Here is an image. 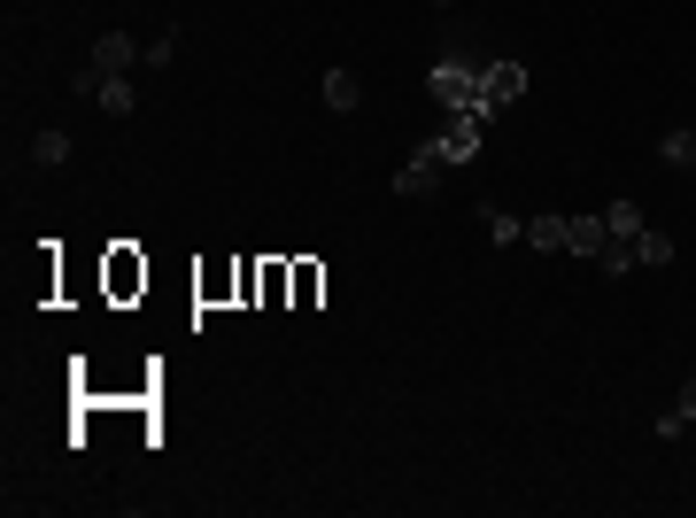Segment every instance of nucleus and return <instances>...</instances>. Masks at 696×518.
Returning <instances> with one entry per match:
<instances>
[{"label": "nucleus", "instance_id": "nucleus-16", "mask_svg": "<svg viewBox=\"0 0 696 518\" xmlns=\"http://www.w3.org/2000/svg\"><path fill=\"white\" fill-rule=\"evenodd\" d=\"M171 54H178V31H163V39H148V54H140V62H148V70H163Z\"/></svg>", "mask_w": 696, "mask_h": 518}, {"label": "nucleus", "instance_id": "nucleus-14", "mask_svg": "<svg viewBox=\"0 0 696 518\" xmlns=\"http://www.w3.org/2000/svg\"><path fill=\"white\" fill-rule=\"evenodd\" d=\"M596 263H604L612 279H627V271H635L643 256H635V240H604V256H596Z\"/></svg>", "mask_w": 696, "mask_h": 518}, {"label": "nucleus", "instance_id": "nucleus-12", "mask_svg": "<svg viewBox=\"0 0 696 518\" xmlns=\"http://www.w3.org/2000/svg\"><path fill=\"white\" fill-rule=\"evenodd\" d=\"M109 117H132V78H101V93H93Z\"/></svg>", "mask_w": 696, "mask_h": 518}, {"label": "nucleus", "instance_id": "nucleus-6", "mask_svg": "<svg viewBox=\"0 0 696 518\" xmlns=\"http://www.w3.org/2000/svg\"><path fill=\"white\" fill-rule=\"evenodd\" d=\"M565 240H573V225H565V217H526V248H541V256H565Z\"/></svg>", "mask_w": 696, "mask_h": 518}, {"label": "nucleus", "instance_id": "nucleus-8", "mask_svg": "<svg viewBox=\"0 0 696 518\" xmlns=\"http://www.w3.org/2000/svg\"><path fill=\"white\" fill-rule=\"evenodd\" d=\"M565 225H573V240H565L573 256H604V240H612V225H604V217H565Z\"/></svg>", "mask_w": 696, "mask_h": 518}, {"label": "nucleus", "instance_id": "nucleus-7", "mask_svg": "<svg viewBox=\"0 0 696 518\" xmlns=\"http://www.w3.org/2000/svg\"><path fill=\"white\" fill-rule=\"evenodd\" d=\"M356 101H364V78H356V70H341V62H334V70H326V109H356Z\"/></svg>", "mask_w": 696, "mask_h": 518}, {"label": "nucleus", "instance_id": "nucleus-11", "mask_svg": "<svg viewBox=\"0 0 696 518\" xmlns=\"http://www.w3.org/2000/svg\"><path fill=\"white\" fill-rule=\"evenodd\" d=\"M658 156H666V163H682V171H696V132H689V124H682V132H666V140H658Z\"/></svg>", "mask_w": 696, "mask_h": 518}, {"label": "nucleus", "instance_id": "nucleus-5", "mask_svg": "<svg viewBox=\"0 0 696 518\" xmlns=\"http://www.w3.org/2000/svg\"><path fill=\"white\" fill-rule=\"evenodd\" d=\"M86 62H93V70H101V78H125V70H132V62H140V39H132V31H101V39H93V54H86Z\"/></svg>", "mask_w": 696, "mask_h": 518}, {"label": "nucleus", "instance_id": "nucleus-17", "mask_svg": "<svg viewBox=\"0 0 696 518\" xmlns=\"http://www.w3.org/2000/svg\"><path fill=\"white\" fill-rule=\"evenodd\" d=\"M650 434H658V441H682V434H689V418H682V410H666V418H650Z\"/></svg>", "mask_w": 696, "mask_h": 518}, {"label": "nucleus", "instance_id": "nucleus-3", "mask_svg": "<svg viewBox=\"0 0 696 518\" xmlns=\"http://www.w3.org/2000/svg\"><path fill=\"white\" fill-rule=\"evenodd\" d=\"M511 101H526V62H488L480 70V117H496Z\"/></svg>", "mask_w": 696, "mask_h": 518}, {"label": "nucleus", "instance_id": "nucleus-15", "mask_svg": "<svg viewBox=\"0 0 696 518\" xmlns=\"http://www.w3.org/2000/svg\"><path fill=\"white\" fill-rule=\"evenodd\" d=\"M488 232H496L504 248H526V217H504V209H488Z\"/></svg>", "mask_w": 696, "mask_h": 518}, {"label": "nucleus", "instance_id": "nucleus-10", "mask_svg": "<svg viewBox=\"0 0 696 518\" xmlns=\"http://www.w3.org/2000/svg\"><path fill=\"white\" fill-rule=\"evenodd\" d=\"M31 163L39 171H62L70 163V132H31Z\"/></svg>", "mask_w": 696, "mask_h": 518}, {"label": "nucleus", "instance_id": "nucleus-18", "mask_svg": "<svg viewBox=\"0 0 696 518\" xmlns=\"http://www.w3.org/2000/svg\"><path fill=\"white\" fill-rule=\"evenodd\" d=\"M674 410H682V418H689V426H696V379H689V387H682V402H674Z\"/></svg>", "mask_w": 696, "mask_h": 518}, {"label": "nucleus", "instance_id": "nucleus-13", "mask_svg": "<svg viewBox=\"0 0 696 518\" xmlns=\"http://www.w3.org/2000/svg\"><path fill=\"white\" fill-rule=\"evenodd\" d=\"M604 225H612V240H635V232H643V209H635V201H612Z\"/></svg>", "mask_w": 696, "mask_h": 518}, {"label": "nucleus", "instance_id": "nucleus-9", "mask_svg": "<svg viewBox=\"0 0 696 518\" xmlns=\"http://www.w3.org/2000/svg\"><path fill=\"white\" fill-rule=\"evenodd\" d=\"M635 256H643V271H666V263H674V232L643 225V232H635Z\"/></svg>", "mask_w": 696, "mask_h": 518}, {"label": "nucleus", "instance_id": "nucleus-1", "mask_svg": "<svg viewBox=\"0 0 696 518\" xmlns=\"http://www.w3.org/2000/svg\"><path fill=\"white\" fill-rule=\"evenodd\" d=\"M426 93H434L449 117H480V62H465V54H441V62L426 70Z\"/></svg>", "mask_w": 696, "mask_h": 518}, {"label": "nucleus", "instance_id": "nucleus-19", "mask_svg": "<svg viewBox=\"0 0 696 518\" xmlns=\"http://www.w3.org/2000/svg\"><path fill=\"white\" fill-rule=\"evenodd\" d=\"M434 8H449V0H434Z\"/></svg>", "mask_w": 696, "mask_h": 518}, {"label": "nucleus", "instance_id": "nucleus-4", "mask_svg": "<svg viewBox=\"0 0 696 518\" xmlns=\"http://www.w3.org/2000/svg\"><path fill=\"white\" fill-rule=\"evenodd\" d=\"M480 132H488V117H449V132H434L426 148L457 171V163H473V156H480Z\"/></svg>", "mask_w": 696, "mask_h": 518}, {"label": "nucleus", "instance_id": "nucleus-2", "mask_svg": "<svg viewBox=\"0 0 696 518\" xmlns=\"http://www.w3.org/2000/svg\"><path fill=\"white\" fill-rule=\"evenodd\" d=\"M441 186H449V163H441L434 148H418V156H410V163L395 171V193H402V201H434Z\"/></svg>", "mask_w": 696, "mask_h": 518}]
</instances>
